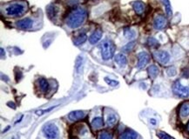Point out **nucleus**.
Segmentation results:
<instances>
[{
  "mask_svg": "<svg viewBox=\"0 0 189 139\" xmlns=\"http://www.w3.org/2000/svg\"><path fill=\"white\" fill-rule=\"evenodd\" d=\"M82 65V57H78L76 60V63H75V67L77 71H79V67Z\"/></svg>",
  "mask_w": 189,
  "mask_h": 139,
  "instance_id": "30",
  "label": "nucleus"
},
{
  "mask_svg": "<svg viewBox=\"0 0 189 139\" xmlns=\"http://www.w3.org/2000/svg\"><path fill=\"white\" fill-rule=\"evenodd\" d=\"M85 116H86V114L82 111H72L68 114V118H69V120H71L73 122H77V121L83 119L85 117Z\"/></svg>",
  "mask_w": 189,
  "mask_h": 139,
  "instance_id": "12",
  "label": "nucleus"
},
{
  "mask_svg": "<svg viewBox=\"0 0 189 139\" xmlns=\"http://www.w3.org/2000/svg\"><path fill=\"white\" fill-rule=\"evenodd\" d=\"M134 46H135V41H131V42H129L127 44H126V45L123 47V51L128 52V51H132V50L133 49Z\"/></svg>",
  "mask_w": 189,
  "mask_h": 139,
  "instance_id": "27",
  "label": "nucleus"
},
{
  "mask_svg": "<svg viewBox=\"0 0 189 139\" xmlns=\"http://www.w3.org/2000/svg\"><path fill=\"white\" fill-rule=\"evenodd\" d=\"M34 22L32 18L30 17H25L24 19H21L19 21H18L16 23V26L18 28V29H21V30H27V29H30L32 28V25H33Z\"/></svg>",
  "mask_w": 189,
  "mask_h": 139,
  "instance_id": "9",
  "label": "nucleus"
},
{
  "mask_svg": "<svg viewBox=\"0 0 189 139\" xmlns=\"http://www.w3.org/2000/svg\"><path fill=\"white\" fill-rule=\"evenodd\" d=\"M148 44L150 45V46H158L159 45V43H158V41L155 39V38H151L148 39Z\"/></svg>",
  "mask_w": 189,
  "mask_h": 139,
  "instance_id": "29",
  "label": "nucleus"
},
{
  "mask_svg": "<svg viewBox=\"0 0 189 139\" xmlns=\"http://www.w3.org/2000/svg\"><path fill=\"white\" fill-rule=\"evenodd\" d=\"M87 17V12L83 7L75 8L72 12L68 15L66 18V25L71 29H76L83 25Z\"/></svg>",
  "mask_w": 189,
  "mask_h": 139,
  "instance_id": "1",
  "label": "nucleus"
},
{
  "mask_svg": "<svg viewBox=\"0 0 189 139\" xmlns=\"http://www.w3.org/2000/svg\"><path fill=\"white\" fill-rule=\"evenodd\" d=\"M173 92L179 98H187L189 97V86H184L179 80H177L173 84Z\"/></svg>",
  "mask_w": 189,
  "mask_h": 139,
  "instance_id": "5",
  "label": "nucleus"
},
{
  "mask_svg": "<svg viewBox=\"0 0 189 139\" xmlns=\"http://www.w3.org/2000/svg\"><path fill=\"white\" fill-rule=\"evenodd\" d=\"M38 85L39 90L42 91V92H47L50 89V84L48 83V81L44 78V77H40L38 80Z\"/></svg>",
  "mask_w": 189,
  "mask_h": 139,
  "instance_id": "16",
  "label": "nucleus"
},
{
  "mask_svg": "<svg viewBox=\"0 0 189 139\" xmlns=\"http://www.w3.org/2000/svg\"><path fill=\"white\" fill-rule=\"evenodd\" d=\"M102 31H101L100 29H97L96 31H94L93 32H92V34L90 36V38H89V42H90V44H97L100 40L102 38Z\"/></svg>",
  "mask_w": 189,
  "mask_h": 139,
  "instance_id": "13",
  "label": "nucleus"
},
{
  "mask_svg": "<svg viewBox=\"0 0 189 139\" xmlns=\"http://www.w3.org/2000/svg\"><path fill=\"white\" fill-rule=\"evenodd\" d=\"M98 139H114V136L112 133L107 131H101L99 135Z\"/></svg>",
  "mask_w": 189,
  "mask_h": 139,
  "instance_id": "24",
  "label": "nucleus"
},
{
  "mask_svg": "<svg viewBox=\"0 0 189 139\" xmlns=\"http://www.w3.org/2000/svg\"><path fill=\"white\" fill-rule=\"evenodd\" d=\"M150 123H151V124H152V125H156L157 121H156L154 118H151V119H150Z\"/></svg>",
  "mask_w": 189,
  "mask_h": 139,
  "instance_id": "33",
  "label": "nucleus"
},
{
  "mask_svg": "<svg viewBox=\"0 0 189 139\" xmlns=\"http://www.w3.org/2000/svg\"><path fill=\"white\" fill-rule=\"evenodd\" d=\"M161 2L164 5L167 17H171L172 14H173V11H172V6H171V4H170V1L169 0H161Z\"/></svg>",
  "mask_w": 189,
  "mask_h": 139,
  "instance_id": "23",
  "label": "nucleus"
},
{
  "mask_svg": "<svg viewBox=\"0 0 189 139\" xmlns=\"http://www.w3.org/2000/svg\"><path fill=\"white\" fill-rule=\"evenodd\" d=\"M118 116L117 115H115L114 113H111L110 115L107 116V118H106V124L108 126H114V124H116L118 123Z\"/></svg>",
  "mask_w": 189,
  "mask_h": 139,
  "instance_id": "21",
  "label": "nucleus"
},
{
  "mask_svg": "<svg viewBox=\"0 0 189 139\" xmlns=\"http://www.w3.org/2000/svg\"><path fill=\"white\" fill-rule=\"evenodd\" d=\"M86 40H87V35L85 32H82V33H79L78 35H77L75 38H73V44L77 46H78V45L83 44Z\"/></svg>",
  "mask_w": 189,
  "mask_h": 139,
  "instance_id": "18",
  "label": "nucleus"
},
{
  "mask_svg": "<svg viewBox=\"0 0 189 139\" xmlns=\"http://www.w3.org/2000/svg\"><path fill=\"white\" fill-rule=\"evenodd\" d=\"M132 4H133V8L134 10V12L137 13L138 15H142L143 13L145 12L146 4L143 2H141V1H135Z\"/></svg>",
  "mask_w": 189,
  "mask_h": 139,
  "instance_id": "14",
  "label": "nucleus"
},
{
  "mask_svg": "<svg viewBox=\"0 0 189 139\" xmlns=\"http://www.w3.org/2000/svg\"><path fill=\"white\" fill-rule=\"evenodd\" d=\"M115 50H116V46L112 40L105 38L101 42V56L104 60H109V59L113 58L114 53H115Z\"/></svg>",
  "mask_w": 189,
  "mask_h": 139,
  "instance_id": "2",
  "label": "nucleus"
},
{
  "mask_svg": "<svg viewBox=\"0 0 189 139\" xmlns=\"http://www.w3.org/2000/svg\"><path fill=\"white\" fill-rule=\"evenodd\" d=\"M91 126L93 130H98L101 127L104 126V121H103V118L100 117V116H97V117H94L93 120L92 121L91 123Z\"/></svg>",
  "mask_w": 189,
  "mask_h": 139,
  "instance_id": "20",
  "label": "nucleus"
},
{
  "mask_svg": "<svg viewBox=\"0 0 189 139\" xmlns=\"http://www.w3.org/2000/svg\"><path fill=\"white\" fill-rule=\"evenodd\" d=\"M115 63L120 67H125L127 64V58L124 54L119 53L115 56Z\"/></svg>",
  "mask_w": 189,
  "mask_h": 139,
  "instance_id": "19",
  "label": "nucleus"
},
{
  "mask_svg": "<svg viewBox=\"0 0 189 139\" xmlns=\"http://www.w3.org/2000/svg\"><path fill=\"white\" fill-rule=\"evenodd\" d=\"M124 36L126 37L127 39L132 40L136 38V31L131 28H126L124 30Z\"/></svg>",
  "mask_w": 189,
  "mask_h": 139,
  "instance_id": "22",
  "label": "nucleus"
},
{
  "mask_svg": "<svg viewBox=\"0 0 189 139\" xmlns=\"http://www.w3.org/2000/svg\"><path fill=\"white\" fill-rule=\"evenodd\" d=\"M166 72L167 76H170V77H172V76H174L177 74L176 69H175V67H174V66L168 67V68L166 69Z\"/></svg>",
  "mask_w": 189,
  "mask_h": 139,
  "instance_id": "26",
  "label": "nucleus"
},
{
  "mask_svg": "<svg viewBox=\"0 0 189 139\" xmlns=\"http://www.w3.org/2000/svg\"><path fill=\"white\" fill-rule=\"evenodd\" d=\"M1 56H2V57H4V49L3 48H1Z\"/></svg>",
  "mask_w": 189,
  "mask_h": 139,
  "instance_id": "34",
  "label": "nucleus"
},
{
  "mask_svg": "<svg viewBox=\"0 0 189 139\" xmlns=\"http://www.w3.org/2000/svg\"><path fill=\"white\" fill-rule=\"evenodd\" d=\"M187 131L189 133V122H188V124H187Z\"/></svg>",
  "mask_w": 189,
  "mask_h": 139,
  "instance_id": "35",
  "label": "nucleus"
},
{
  "mask_svg": "<svg viewBox=\"0 0 189 139\" xmlns=\"http://www.w3.org/2000/svg\"><path fill=\"white\" fill-rule=\"evenodd\" d=\"M56 106H53V107H51L49 109H46V110H40V111H36V114L38 115V116H41V115H43V114L46 113V112H49L51 110H53L54 108H55Z\"/></svg>",
  "mask_w": 189,
  "mask_h": 139,
  "instance_id": "31",
  "label": "nucleus"
},
{
  "mask_svg": "<svg viewBox=\"0 0 189 139\" xmlns=\"http://www.w3.org/2000/svg\"><path fill=\"white\" fill-rule=\"evenodd\" d=\"M182 76L183 77H186V78L189 77V69L186 68V69L183 70V71H182Z\"/></svg>",
  "mask_w": 189,
  "mask_h": 139,
  "instance_id": "32",
  "label": "nucleus"
},
{
  "mask_svg": "<svg viewBox=\"0 0 189 139\" xmlns=\"http://www.w3.org/2000/svg\"><path fill=\"white\" fill-rule=\"evenodd\" d=\"M26 10V6L24 3H13L5 7L4 12L10 17H20Z\"/></svg>",
  "mask_w": 189,
  "mask_h": 139,
  "instance_id": "3",
  "label": "nucleus"
},
{
  "mask_svg": "<svg viewBox=\"0 0 189 139\" xmlns=\"http://www.w3.org/2000/svg\"><path fill=\"white\" fill-rule=\"evenodd\" d=\"M179 116L182 119H185L189 116V102H185L181 103L179 108Z\"/></svg>",
  "mask_w": 189,
  "mask_h": 139,
  "instance_id": "10",
  "label": "nucleus"
},
{
  "mask_svg": "<svg viewBox=\"0 0 189 139\" xmlns=\"http://www.w3.org/2000/svg\"><path fill=\"white\" fill-rule=\"evenodd\" d=\"M150 59H151L150 55L147 52H146V51L139 52L138 54V64H137L138 68H139V69L144 68L147 63L150 62Z\"/></svg>",
  "mask_w": 189,
  "mask_h": 139,
  "instance_id": "7",
  "label": "nucleus"
},
{
  "mask_svg": "<svg viewBox=\"0 0 189 139\" xmlns=\"http://www.w3.org/2000/svg\"><path fill=\"white\" fill-rule=\"evenodd\" d=\"M154 56H155V58L157 59V61L161 64H166L170 60V55L166 51H157L154 53Z\"/></svg>",
  "mask_w": 189,
  "mask_h": 139,
  "instance_id": "8",
  "label": "nucleus"
},
{
  "mask_svg": "<svg viewBox=\"0 0 189 139\" xmlns=\"http://www.w3.org/2000/svg\"><path fill=\"white\" fill-rule=\"evenodd\" d=\"M59 11V8L56 5H53V4L48 5L47 8H46L47 15H48V17H50V19H51V20H55L56 17L58 16Z\"/></svg>",
  "mask_w": 189,
  "mask_h": 139,
  "instance_id": "15",
  "label": "nucleus"
},
{
  "mask_svg": "<svg viewBox=\"0 0 189 139\" xmlns=\"http://www.w3.org/2000/svg\"><path fill=\"white\" fill-rule=\"evenodd\" d=\"M42 132L46 139H57L59 134L58 126L52 123H48L45 124L42 129Z\"/></svg>",
  "mask_w": 189,
  "mask_h": 139,
  "instance_id": "4",
  "label": "nucleus"
},
{
  "mask_svg": "<svg viewBox=\"0 0 189 139\" xmlns=\"http://www.w3.org/2000/svg\"><path fill=\"white\" fill-rule=\"evenodd\" d=\"M147 73H148L151 79H155L158 76V75L160 74V69L158 68L157 65L152 64L147 69Z\"/></svg>",
  "mask_w": 189,
  "mask_h": 139,
  "instance_id": "17",
  "label": "nucleus"
},
{
  "mask_svg": "<svg viewBox=\"0 0 189 139\" xmlns=\"http://www.w3.org/2000/svg\"><path fill=\"white\" fill-rule=\"evenodd\" d=\"M105 81L111 86H117L119 84V82L116 81V80H113L111 78H108V77H105Z\"/></svg>",
  "mask_w": 189,
  "mask_h": 139,
  "instance_id": "28",
  "label": "nucleus"
},
{
  "mask_svg": "<svg viewBox=\"0 0 189 139\" xmlns=\"http://www.w3.org/2000/svg\"><path fill=\"white\" fill-rule=\"evenodd\" d=\"M157 137L160 139H174V138L171 137L167 133H166L164 131H160V130L157 132Z\"/></svg>",
  "mask_w": 189,
  "mask_h": 139,
  "instance_id": "25",
  "label": "nucleus"
},
{
  "mask_svg": "<svg viewBox=\"0 0 189 139\" xmlns=\"http://www.w3.org/2000/svg\"><path fill=\"white\" fill-rule=\"evenodd\" d=\"M167 25V20L166 18V17L161 15V14H158L153 20V27L156 30H163L165 27Z\"/></svg>",
  "mask_w": 189,
  "mask_h": 139,
  "instance_id": "6",
  "label": "nucleus"
},
{
  "mask_svg": "<svg viewBox=\"0 0 189 139\" xmlns=\"http://www.w3.org/2000/svg\"><path fill=\"white\" fill-rule=\"evenodd\" d=\"M138 138H139V135L136 131L127 129L123 133L120 134L119 139H138Z\"/></svg>",
  "mask_w": 189,
  "mask_h": 139,
  "instance_id": "11",
  "label": "nucleus"
}]
</instances>
